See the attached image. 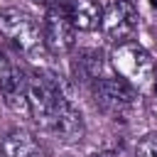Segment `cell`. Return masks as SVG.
<instances>
[{"label": "cell", "instance_id": "cell-1", "mask_svg": "<svg viewBox=\"0 0 157 157\" xmlns=\"http://www.w3.org/2000/svg\"><path fill=\"white\" fill-rule=\"evenodd\" d=\"M110 69L118 78L130 83L135 91H152L157 86V66L150 52L137 42H123L115 44L110 54Z\"/></svg>", "mask_w": 157, "mask_h": 157}, {"label": "cell", "instance_id": "cell-2", "mask_svg": "<svg viewBox=\"0 0 157 157\" xmlns=\"http://www.w3.org/2000/svg\"><path fill=\"white\" fill-rule=\"evenodd\" d=\"M0 34L5 39H10L15 47H20V52L27 54L32 61H44L49 56L42 27L37 25V20L29 12H25L20 7L0 10Z\"/></svg>", "mask_w": 157, "mask_h": 157}, {"label": "cell", "instance_id": "cell-3", "mask_svg": "<svg viewBox=\"0 0 157 157\" xmlns=\"http://www.w3.org/2000/svg\"><path fill=\"white\" fill-rule=\"evenodd\" d=\"M64 96V91L59 88L56 81H52L44 74H32L27 76V98H29V118L42 128L49 130L54 110L59 98Z\"/></svg>", "mask_w": 157, "mask_h": 157}, {"label": "cell", "instance_id": "cell-4", "mask_svg": "<svg viewBox=\"0 0 157 157\" xmlns=\"http://www.w3.org/2000/svg\"><path fill=\"white\" fill-rule=\"evenodd\" d=\"M42 34L49 54H69L76 47V27L69 17L66 0H61L54 7H47L44 20H42Z\"/></svg>", "mask_w": 157, "mask_h": 157}, {"label": "cell", "instance_id": "cell-5", "mask_svg": "<svg viewBox=\"0 0 157 157\" xmlns=\"http://www.w3.org/2000/svg\"><path fill=\"white\" fill-rule=\"evenodd\" d=\"M137 7L132 0H110L103 7V22H101V32L108 42L113 44H123L130 42L132 32L137 29Z\"/></svg>", "mask_w": 157, "mask_h": 157}, {"label": "cell", "instance_id": "cell-6", "mask_svg": "<svg viewBox=\"0 0 157 157\" xmlns=\"http://www.w3.org/2000/svg\"><path fill=\"white\" fill-rule=\"evenodd\" d=\"M135 96H137V91L130 83H125L123 78H118V76H105V78H98L93 83L96 103L101 105L103 113L115 115V118H123V115H128L132 110Z\"/></svg>", "mask_w": 157, "mask_h": 157}, {"label": "cell", "instance_id": "cell-7", "mask_svg": "<svg viewBox=\"0 0 157 157\" xmlns=\"http://www.w3.org/2000/svg\"><path fill=\"white\" fill-rule=\"evenodd\" d=\"M49 132H54L64 142H78L83 137V132H86V125H83V118H81L78 108L66 96H61L59 103H56V110H54Z\"/></svg>", "mask_w": 157, "mask_h": 157}, {"label": "cell", "instance_id": "cell-8", "mask_svg": "<svg viewBox=\"0 0 157 157\" xmlns=\"http://www.w3.org/2000/svg\"><path fill=\"white\" fill-rule=\"evenodd\" d=\"M69 17L76 27V32H93L101 29L103 22V5L98 0H66Z\"/></svg>", "mask_w": 157, "mask_h": 157}, {"label": "cell", "instance_id": "cell-9", "mask_svg": "<svg viewBox=\"0 0 157 157\" xmlns=\"http://www.w3.org/2000/svg\"><path fill=\"white\" fill-rule=\"evenodd\" d=\"M2 157H44L39 142L27 130H10L0 142Z\"/></svg>", "mask_w": 157, "mask_h": 157}, {"label": "cell", "instance_id": "cell-10", "mask_svg": "<svg viewBox=\"0 0 157 157\" xmlns=\"http://www.w3.org/2000/svg\"><path fill=\"white\" fill-rule=\"evenodd\" d=\"M5 105L15 113H22V115H29V98H27V76L20 71L2 91H0Z\"/></svg>", "mask_w": 157, "mask_h": 157}, {"label": "cell", "instance_id": "cell-11", "mask_svg": "<svg viewBox=\"0 0 157 157\" xmlns=\"http://www.w3.org/2000/svg\"><path fill=\"white\" fill-rule=\"evenodd\" d=\"M76 69H81L83 78H91L93 83H96L98 78H105V76H108V74H105V61H103L101 52H96V49H83V52H78Z\"/></svg>", "mask_w": 157, "mask_h": 157}, {"label": "cell", "instance_id": "cell-12", "mask_svg": "<svg viewBox=\"0 0 157 157\" xmlns=\"http://www.w3.org/2000/svg\"><path fill=\"white\" fill-rule=\"evenodd\" d=\"M135 157H157V132H147L135 145Z\"/></svg>", "mask_w": 157, "mask_h": 157}, {"label": "cell", "instance_id": "cell-13", "mask_svg": "<svg viewBox=\"0 0 157 157\" xmlns=\"http://www.w3.org/2000/svg\"><path fill=\"white\" fill-rule=\"evenodd\" d=\"M17 74H20V69H17V66H15V64L0 52V91H2V88H5Z\"/></svg>", "mask_w": 157, "mask_h": 157}, {"label": "cell", "instance_id": "cell-14", "mask_svg": "<svg viewBox=\"0 0 157 157\" xmlns=\"http://www.w3.org/2000/svg\"><path fill=\"white\" fill-rule=\"evenodd\" d=\"M32 2H34V5H42V7L47 10V7H54V5H59L61 0H32Z\"/></svg>", "mask_w": 157, "mask_h": 157}, {"label": "cell", "instance_id": "cell-15", "mask_svg": "<svg viewBox=\"0 0 157 157\" xmlns=\"http://www.w3.org/2000/svg\"><path fill=\"white\" fill-rule=\"evenodd\" d=\"M88 157H110L108 152H96V155H88Z\"/></svg>", "mask_w": 157, "mask_h": 157}, {"label": "cell", "instance_id": "cell-16", "mask_svg": "<svg viewBox=\"0 0 157 157\" xmlns=\"http://www.w3.org/2000/svg\"><path fill=\"white\" fill-rule=\"evenodd\" d=\"M150 5H152V7H157V0H150Z\"/></svg>", "mask_w": 157, "mask_h": 157}]
</instances>
